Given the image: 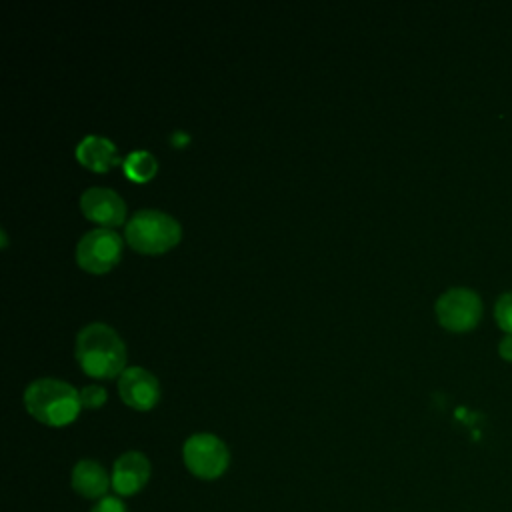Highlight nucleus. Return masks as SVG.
Instances as JSON below:
<instances>
[{
	"instance_id": "1",
	"label": "nucleus",
	"mask_w": 512,
	"mask_h": 512,
	"mask_svg": "<svg viewBox=\"0 0 512 512\" xmlns=\"http://www.w3.org/2000/svg\"><path fill=\"white\" fill-rule=\"evenodd\" d=\"M74 354L80 368L92 378H114L126 370V346L118 332L102 322L88 324L78 332Z\"/></svg>"
},
{
	"instance_id": "2",
	"label": "nucleus",
	"mask_w": 512,
	"mask_h": 512,
	"mask_svg": "<svg viewBox=\"0 0 512 512\" xmlns=\"http://www.w3.org/2000/svg\"><path fill=\"white\" fill-rule=\"evenodd\" d=\"M24 406L32 418L48 426H66L76 420L82 404L80 392L56 378H38L24 392Z\"/></svg>"
},
{
	"instance_id": "3",
	"label": "nucleus",
	"mask_w": 512,
	"mask_h": 512,
	"mask_svg": "<svg viewBox=\"0 0 512 512\" xmlns=\"http://www.w3.org/2000/svg\"><path fill=\"white\" fill-rule=\"evenodd\" d=\"M124 236L130 248L140 254H164L182 238L176 218L160 210H138L130 216Z\"/></svg>"
},
{
	"instance_id": "4",
	"label": "nucleus",
	"mask_w": 512,
	"mask_h": 512,
	"mask_svg": "<svg viewBox=\"0 0 512 512\" xmlns=\"http://www.w3.org/2000/svg\"><path fill=\"white\" fill-rule=\"evenodd\" d=\"M182 458L186 468L202 480H214L222 476L230 464V452L226 444L208 432L192 434L182 446Z\"/></svg>"
},
{
	"instance_id": "5",
	"label": "nucleus",
	"mask_w": 512,
	"mask_h": 512,
	"mask_svg": "<svg viewBox=\"0 0 512 512\" xmlns=\"http://www.w3.org/2000/svg\"><path fill=\"white\" fill-rule=\"evenodd\" d=\"M434 312L442 328L450 332H468L482 318V300L474 290L454 286L438 296Z\"/></svg>"
},
{
	"instance_id": "6",
	"label": "nucleus",
	"mask_w": 512,
	"mask_h": 512,
	"mask_svg": "<svg viewBox=\"0 0 512 512\" xmlns=\"http://www.w3.org/2000/svg\"><path fill=\"white\" fill-rule=\"evenodd\" d=\"M122 238L112 228H94L76 244V262L90 274L110 272L122 256Z\"/></svg>"
},
{
	"instance_id": "7",
	"label": "nucleus",
	"mask_w": 512,
	"mask_h": 512,
	"mask_svg": "<svg viewBox=\"0 0 512 512\" xmlns=\"http://www.w3.org/2000/svg\"><path fill=\"white\" fill-rule=\"evenodd\" d=\"M118 394L122 402L134 410L146 412L160 400V384L154 374L140 366H130L120 374Z\"/></svg>"
},
{
	"instance_id": "8",
	"label": "nucleus",
	"mask_w": 512,
	"mask_h": 512,
	"mask_svg": "<svg viewBox=\"0 0 512 512\" xmlns=\"http://www.w3.org/2000/svg\"><path fill=\"white\" fill-rule=\"evenodd\" d=\"M80 210L102 228H114L126 220L124 200L114 190L102 186H92L80 196Z\"/></svg>"
},
{
	"instance_id": "9",
	"label": "nucleus",
	"mask_w": 512,
	"mask_h": 512,
	"mask_svg": "<svg viewBox=\"0 0 512 512\" xmlns=\"http://www.w3.org/2000/svg\"><path fill=\"white\" fill-rule=\"evenodd\" d=\"M150 478V462L142 452L130 450L118 456L112 468V488L120 496L138 494Z\"/></svg>"
},
{
	"instance_id": "10",
	"label": "nucleus",
	"mask_w": 512,
	"mask_h": 512,
	"mask_svg": "<svg viewBox=\"0 0 512 512\" xmlns=\"http://www.w3.org/2000/svg\"><path fill=\"white\" fill-rule=\"evenodd\" d=\"M76 160L92 172H108L120 162H124L118 156L114 142L96 134H90L78 142Z\"/></svg>"
},
{
	"instance_id": "11",
	"label": "nucleus",
	"mask_w": 512,
	"mask_h": 512,
	"mask_svg": "<svg viewBox=\"0 0 512 512\" xmlns=\"http://www.w3.org/2000/svg\"><path fill=\"white\" fill-rule=\"evenodd\" d=\"M112 486V476L96 460H80L72 468V488L88 500H100Z\"/></svg>"
},
{
	"instance_id": "12",
	"label": "nucleus",
	"mask_w": 512,
	"mask_h": 512,
	"mask_svg": "<svg viewBox=\"0 0 512 512\" xmlns=\"http://www.w3.org/2000/svg\"><path fill=\"white\" fill-rule=\"evenodd\" d=\"M122 166H124L126 178L132 180V182H138V184L152 180V178L156 176V172H158V162H156V158H154L150 152H146V150H134V152H130V154L124 158Z\"/></svg>"
},
{
	"instance_id": "13",
	"label": "nucleus",
	"mask_w": 512,
	"mask_h": 512,
	"mask_svg": "<svg viewBox=\"0 0 512 512\" xmlns=\"http://www.w3.org/2000/svg\"><path fill=\"white\" fill-rule=\"evenodd\" d=\"M494 318L500 330H504L506 334H512V290L498 296L494 304Z\"/></svg>"
},
{
	"instance_id": "14",
	"label": "nucleus",
	"mask_w": 512,
	"mask_h": 512,
	"mask_svg": "<svg viewBox=\"0 0 512 512\" xmlns=\"http://www.w3.org/2000/svg\"><path fill=\"white\" fill-rule=\"evenodd\" d=\"M106 402V390L98 384H88L80 390V404L82 408H100Z\"/></svg>"
},
{
	"instance_id": "15",
	"label": "nucleus",
	"mask_w": 512,
	"mask_h": 512,
	"mask_svg": "<svg viewBox=\"0 0 512 512\" xmlns=\"http://www.w3.org/2000/svg\"><path fill=\"white\" fill-rule=\"evenodd\" d=\"M90 512H128L124 502L116 496H104L100 500H96V504L92 506Z\"/></svg>"
},
{
	"instance_id": "16",
	"label": "nucleus",
	"mask_w": 512,
	"mask_h": 512,
	"mask_svg": "<svg viewBox=\"0 0 512 512\" xmlns=\"http://www.w3.org/2000/svg\"><path fill=\"white\" fill-rule=\"evenodd\" d=\"M498 354H500L504 360L512 362V334H504V336H502V340L498 342Z\"/></svg>"
}]
</instances>
